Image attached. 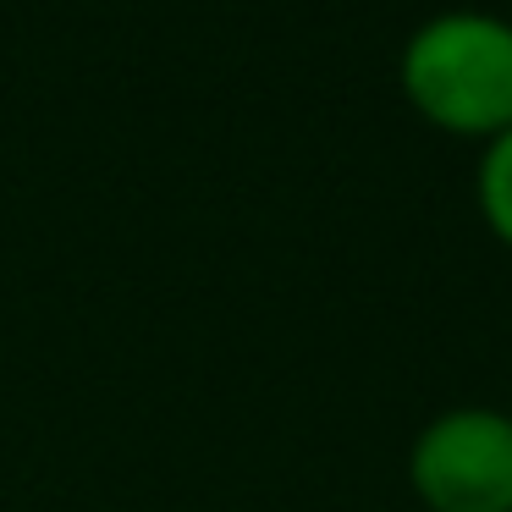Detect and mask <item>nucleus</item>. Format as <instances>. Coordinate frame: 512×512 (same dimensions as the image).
<instances>
[{
    "label": "nucleus",
    "instance_id": "nucleus-1",
    "mask_svg": "<svg viewBox=\"0 0 512 512\" xmlns=\"http://www.w3.org/2000/svg\"><path fill=\"white\" fill-rule=\"evenodd\" d=\"M402 89L452 133H501L512 122V17L446 6L402 45Z\"/></svg>",
    "mask_w": 512,
    "mask_h": 512
},
{
    "label": "nucleus",
    "instance_id": "nucleus-2",
    "mask_svg": "<svg viewBox=\"0 0 512 512\" xmlns=\"http://www.w3.org/2000/svg\"><path fill=\"white\" fill-rule=\"evenodd\" d=\"M408 479L430 512H512V413L446 408L413 441Z\"/></svg>",
    "mask_w": 512,
    "mask_h": 512
},
{
    "label": "nucleus",
    "instance_id": "nucleus-3",
    "mask_svg": "<svg viewBox=\"0 0 512 512\" xmlns=\"http://www.w3.org/2000/svg\"><path fill=\"white\" fill-rule=\"evenodd\" d=\"M479 210H485L490 232L512 248V122L485 138V155H479Z\"/></svg>",
    "mask_w": 512,
    "mask_h": 512
},
{
    "label": "nucleus",
    "instance_id": "nucleus-4",
    "mask_svg": "<svg viewBox=\"0 0 512 512\" xmlns=\"http://www.w3.org/2000/svg\"><path fill=\"white\" fill-rule=\"evenodd\" d=\"M507 413H512V408H507Z\"/></svg>",
    "mask_w": 512,
    "mask_h": 512
}]
</instances>
